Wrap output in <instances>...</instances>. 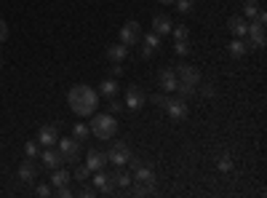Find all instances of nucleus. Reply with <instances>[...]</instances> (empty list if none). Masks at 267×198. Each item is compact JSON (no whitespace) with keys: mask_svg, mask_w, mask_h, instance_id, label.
Returning a JSON list of instances; mask_svg holds the SVG:
<instances>
[{"mask_svg":"<svg viewBox=\"0 0 267 198\" xmlns=\"http://www.w3.org/2000/svg\"><path fill=\"white\" fill-rule=\"evenodd\" d=\"M91 177V169H88V166H80V163H78L75 166V174H72V179H78V182H86V179H88Z\"/></svg>","mask_w":267,"mask_h":198,"instance_id":"nucleus-26","label":"nucleus"},{"mask_svg":"<svg viewBox=\"0 0 267 198\" xmlns=\"http://www.w3.org/2000/svg\"><path fill=\"white\" fill-rule=\"evenodd\" d=\"M144 99H147V97H144V91L139 89L136 83L126 89V107H128V110H134V113H136V110L144 105Z\"/></svg>","mask_w":267,"mask_h":198,"instance_id":"nucleus-8","label":"nucleus"},{"mask_svg":"<svg viewBox=\"0 0 267 198\" xmlns=\"http://www.w3.org/2000/svg\"><path fill=\"white\" fill-rule=\"evenodd\" d=\"M246 41H248V46H251V51L254 49H264V25H248V30H246Z\"/></svg>","mask_w":267,"mask_h":198,"instance_id":"nucleus-9","label":"nucleus"},{"mask_svg":"<svg viewBox=\"0 0 267 198\" xmlns=\"http://www.w3.org/2000/svg\"><path fill=\"white\" fill-rule=\"evenodd\" d=\"M72 134H75V139H78V142H83V139H88L91 129H88L86 123H75V126H72Z\"/></svg>","mask_w":267,"mask_h":198,"instance_id":"nucleus-25","label":"nucleus"},{"mask_svg":"<svg viewBox=\"0 0 267 198\" xmlns=\"http://www.w3.org/2000/svg\"><path fill=\"white\" fill-rule=\"evenodd\" d=\"M139 41H142V25H139V22H126V25L120 27V43L134 46Z\"/></svg>","mask_w":267,"mask_h":198,"instance_id":"nucleus-5","label":"nucleus"},{"mask_svg":"<svg viewBox=\"0 0 267 198\" xmlns=\"http://www.w3.org/2000/svg\"><path fill=\"white\" fill-rule=\"evenodd\" d=\"M176 11L190 14V11H192V0H176Z\"/></svg>","mask_w":267,"mask_h":198,"instance_id":"nucleus-32","label":"nucleus"},{"mask_svg":"<svg viewBox=\"0 0 267 198\" xmlns=\"http://www.w3.org/2000/svg\"><path fill=\"white\" fill-rule=\"evenodd\" d=\"M110 75H112V78H120V75H123V67H120V62H112V70H110Z\"/></svg>","mask_w":267,"mask_h":198,"instance_id":"nucleus-38","label":"nucleus"},{"mask_svg":"<svg viewBox=\"0 0 267 198\" xmlns=\"http://www.w3.org/2000/svg\"><path fill=\"white\" fill-rule=\"evenodd\" d=\"M40 158H43V166H46V169H51V171H54V169H59V166L64 163V158H62V155L56 153V150H51V147L46 150V153H43Z\"/></svg>","mask_w":267,"mask_h":198,"instance_id":"nucleus-19","label":"nucleus"},{"mask_svg":"<svg viewBox=\"0 0 267 198\" xmlns=\"http://www.w3.org/2000/svg\"><path fill=\"white\" fill-rule=\"evenodd\" d=\"M112 182H115V187H128L131 185V174L123 171V166H118V171L112 174Z\"/></svg>","mask_w":267,"mask_h":198,"instance_id":"nucleus-23","label":"nucleus"},{"mask_svg":"<svg viewBox=\"0 0 267 198\" xmlns=\"http://www.w3.org/2000/svg\"><path fill=\"white\" fill-rule=\"evenodd\" d=\"M174 51L179 54V57H184V54H190V41H176V43H174Z\"/></svg>","mask_w":267,"mask_h":198,"instance_id":"nucleus-29","label":"nucleus"},{"mask_svg":"<svg viewBox=\"0 0 267 198\" xmlns=\"http://www.w3.org/2000/svg\"><path fill=\"white\" fill-rule=\"evenodd\" d=\"M171 27H174V25H171V19L166 17V14H158V17L152 19V33L155 35H168Z\"/></svg>","mask_w":267,"mask_h":198,"instance_id":"nucleus-18","label":"nucleus"},{"mask_svg":"<svg viewBox=\"0 0 267 198\" xmlns=\"http://www.w3.org/2000/svg\"><path fill=\"white\" fill-rule=\"evenodd\" d=\"M227 51H230V57H232V59H240V57H246V54L251 51V46H248L246 38H235Z\"/></svg>","mask_w":267,"mask_h":198,"instance_id":"nucleus-17","label":"nucleus"},{"mask_svg":"<svg viewBox=\"0 0 267 198\" xmlns=\"http://www.w3.org/2000/svg\"><path fill=\"white\" fill-rule=\"evenodd\" d=\"M59 145V155L64 158L67 163H75L78 155H80V142H78L75 137H64V139H56Z\"/></svg>","mask_w":267,"mask_h":198,"instance_id":"nucleus-3","label":"nucleus"},{"mask_svg":"<svg viewBox=\"0 0 267 198\" xmlns=\"http://www.w3.org/2000/svg\"><path fill=\"white\" fill-rule=\"evenodd\" d=\"M262 9V6H259V0H246V3H243V17L246 19H254V14Z\"/></svg>","mask_w":267,"mask_h":198,"instance_id":"nucleus-24","label":"nucleus"},{"mask_svg":"<svg viewBox=\"0 0 267 198\" xmlns=\"http://www.w3.org/2000/svg\"><path fill=\"white\" fill-rule=\"evenodd\" d=\"M0 73H3V57H0Z\"/></svg>","mask_w":267,"mask_h":198,"instance_id":"nucleus-43","label":"nucleus"},{"mask_svg":"<svg viewBox=\"0 0 267 198\" xmlns=\"http://www.w3.org/2000/svg\"><path fill=\"white\" fill-rule=\"evenodd\" d=\"M171 33H174L176 41H187V27L184 25H176V27H171Z\"/></svg>","mask_w":267,"mask_h":198,"instance_id":"nucleus-31","label":"nucleus"},{"mask_svg":"<svg viewBox=\"0 0 267 198\" xmlns=\"http://www.w3.org/2000/svg\"><path fill=\"white\" fill-rule=\"evenodd\" d=\"M150 99H152V102H155V105H158V107H166V102H168L171 97H166V94H152Z\"/></svg>","mask_w":267,"mask_h":198,"instance_id":"nucleus-34","label":"nucleus"},{"mask_svg":"<svg viewBox=\"0 0 267 198\" xmlns=\"http://www.w3.org/2000/svg\"><path fill=\"white\" fill-rule=\"evenodd\" d=\"M88 129H91L94 137H99V139H112L115 134H118V121H115L112 113H102V115L94 113Z\"/></svg>","mask_w":267,"mask_h":198,"instance_id":"nucleus-2","label":"nucleus"},{"mask_svg":"<svg viewBox=\"0 0 267 198\" xmlns=\"http://www.w3.org/2000/svg\"><path fill=\"white\" fill-rule=\"evenodd\" d=\"M131 182H136V185H142V187H155V171L150 169V166H139V169H134V177Z\"/></svg>","mask_w":267,"mask_h":198,"instance_id":"nucleus-10","label":"nucleus"},{"mask_svg":"<svg viewBox=\"0 0 267 198\" xmlns=\"http://www.w3.org/2000/svg\"><path fill=\"white\" fill-rule=\"evenodd\" d=\"M123 110V102H118L115 97H112V105H110V113H120Z\"/></svg>","mask_w":267,"mask_h":198,"instance_id":"nucleus-41","label":"nucleus"},{"mask_svg":"<svg viewBox=\"0 0 267 198\" xmlns=\"http://www.w3.org/2000/svg\"><path fill=\"white\" fill-rule=\"evenodd\" d=\"M216 166H219V171H232V158L230 155H219V161H216Z\"/></svg>","mask_w":267,"mask_h":198,"instance_id":"nucleus-27","label":"nucleus"},{"mask_svg":"<svg viewBox=\"0 0 267 198\" xmlns=\"http://www.w3.org/2000/svg\"><path fill=\"white\" fill-rule=\"evenodd\" d=\"M51 193H54V187H48V185H38V195H40V198L51 195Z\"/></svg>","mask_w":267,"mask_h":198,"instance_id":"nucleus-39","label":"nucleus"},{"mask_svg":"<svg viewBox=\"0 0 267 198\" xmlns=\"http://www.w3.org/2000/svg\"><path fill=\"white\" fill-rule=\"evenodd\" d=\"M166 113L171 121H184L187 118V102L179 97V99H168L166 102Z\"/></svg>","mask_w":267,"mask_h":198,"instance_id":"nucleus-12","label":"nucleus"},{"mask_svg":"<svg viewBox=\"0 0 267 198\" xmlns=\"http://www.w3.org/2000/svg\"><path fill=\"white\" fill-rule=\"evenodd\" d=\"M110 161H107V153H102V150H88V155H86V166H88L91 171H99L104 169Z\"/></svg>","mask_w":267,"mask_h":198,"instance_id":"nucleus-14","label":"nucleus"},{"mask_svg":"<svg viewBox=\"0 0 267 198\" xmlns=\"http://www.w3.org/2000/svg\"><path fill=\"white\" fill-rule=\"evenodd\" d=\"M94 187H96V193L102 195H110L115 190V182H112V174H107L104 169H99V171H94Z\"/></svg>","mask_w":267,"mask_h":198,"instance_id":"nucleus-6","label":"nucleus"},{"mask_svg":"<svg viewBox=\"0 0 267 198\" xmlns=\"http://www.w3.org/2000/svg\"><path fill=\"white\" fill-rule=\"evenodd\" d=\"M160 3H166V6H168V3H174V0H160Z\"/></svg>","mask_w":267,"mask_h":198,"instance_id":"nucleus-44","label":"nucleus"},{"mask_svg":"<svg viewBox=\"0 0 267 198\" xmlns=\"http://www.w3.org/2000/svg\"><path fill=\"white\" fill-rule=\"evenodd\" d=\"M3 41H8V25L0 19V43H3Z\"/></svg>","mask_w":267,"mask_h":198,"instance_id":"nucleus-37","label":"nucleus"},{"mask_svg":"<svg viewBox=\"0 0 267 198\" xmlns=\"http://www.w3.org/2000/svg\"><path fill=\"white\" fill-rule=\"evenodd\" d=\"M144 43L150 46V49H155V51H158V46H160V35H155V33L144 35Z\"/></svg>","mask_w":267,"mask_h":198,"instance_id":"nucleus-30","label":"nucleus"},{"mask_svg":"<svg viewBox=\"0 0 267 198\" xmlns=\"http://www.w3.org/2000/svg\"><path fill=\"white\" fill-rule=\"evenodd\" d=\"M70 179H72V177H70V174L64 171V169H62V166H59V169H54V174H51V187H62V185H70Z\"/></svg>","mask_w":267,"mask_h":198,"instance_id":"nucleus-22","label":"nucleus"},{"mask_svg":"<svg viewBox=\"0 0 267 198\" xmlns=\"http://www.w3.org/2000/svg\"><path fill=\"white\" fill-rule=\"evenodd\" d=\"M99 94H102V97H107V99H112V97H118V94H120V83H118L115 78H110V81H102Z\"/></svg>","mask_w":267,"mask_h":198,"instance_id":"nucleus-20","label":"nucleus"},{"mask_svg":"<svg viewBox=\"0 0 267 198\" xmlns=\"http://www.w3.org/2000/svg\"><path fill=\"white\" fill-rule=\"evenodd\" d=\"M176 81H179V83H187V86H198V83H200V70L192 67V65L176 67Z\"/></svg>","mask_w":267,"mask_h":198,"instance_id":"nucleus-7","label":"nucleus"},{"mask_svg":"<svg viewBox=\"0 0 267 198\" xmlns=\"http://www.w3.org/2000/svg\"><path fill=\"white\" fill-rule=\"evenodd\" d=\"M56 139H59V129H56V126L46 123V126H40V129H38V145L54 147V145H56Z\"/></svg>","mask_w":267,"mask_h":198,"instance_id":"nucleus-11","label":"nucleus"},{"mask_svg":"<svg viewBox=\"0 0 267 198\" xmlns=\"http://www.w3.org/2000/svg\"><path fill=\"white\" fill-rule=\"evenodd\" d=\"M78 195H83V198H91V195H96V187H80V193Z\"/></svg>","mask_w":267,"mask_h":198,"instance_id":"nucleus-40","label":"nucleus"},{"mask_svg":"<svg viewBox=\"0 0 267 198\" xmlns=\"http://www.w3.org/2000/svg\"><path fill=\"white\" fill-rule=\"evenodd\" d=\"M214 94H216V89H214V86H211V83H206V86H203V89H200V97H206V99H211V97H214Z\"/></svg>","mask_w":267,"mask_h":198,"instance_id":"nucleus-35","label":"nucleus"},{"mask_svg":"<svg viewBox=\"0 0 267 198\" xmlns=\"http://www.w3.org/2000/svg\"><path fill=\"white\" fill-rule=\"evenodd\" d=\"M35 177H38V171H35V163L32 161H24V163L19 166V179L22 182H32Z\"/></svg>","mask_w":267,"mask_h":198,"instance_id":"nucleus-21","label":"nucleus"},{"mask_svg":"<svg viewBox=\"0 0 267 198\" xmlns=\"http://www.w3.org/2000/svg\"><path fill=\"white\" fill-rule=\"evenodd\" d=\"M67 105L75 115H94L99 107V91H94L91 86H72L67 94Z\"/></svg>","mask_w":267,"mask_h":198,"instance_id":"nucleus-1","label":"nucleus"},{"mask_svg":"<svg viewBox=\"0 0 267 198\" xmlns=\"http://www.w3.org/2000/svg\"><path fill=\"white\" fill-rule=\"evenodd\" d=\"M104 57H107L110 62H123L126 57H128V46H126V43H112V46H107Z\"/></svg>","mask_w":267,"mask_h":198,"instance_id":"nucleus-16","label":"nucleus"},{"mask_svg":"<svg viewBox=\"0 0 267 198\" xmlns=\"http://www.w3.org/2000/svg\"><path fill=\"white\" fill-rule=\"evenodd\" d=\"M176 94H179V97H192V94H195V86H187V83H176V89H174Z\"/></svg>","mask_w":267,"mask_h":198,"instance_id":"nucleus-28","label":"nucleus"},{"mask_svg":"<svg viewBox=\"0 0 267 198\" xmlns=\"http://www.w3.org/2000/svg\"><path fill=\"white\" fill-rule=\"evenodd\" d=\"M24 153H27V158H35V155H38V142H35V139L24 145Z\"/></svg>","mask_w":267,"mask_h":198,"instance_id":"nucleus-33","label":"nucleus"},{"mask_svg":"<svg viewBox=\"0 0 267 198\" xmlns=\"http://www.w3.org/2000/svg\"><path fill=\"white\" fill-rule=\"evenodd\" d=\"M54 193H56L59 198H70V195H72V190H70L67 185H62V187H54Z\"/></svg>","mask_w":267,"mask_h":198,"instance_id":"nucleus-36","label":"nucleus"},{"mask_svg":"<svg viewBox=\"0 0 267 198\" xmlns=\"http://www.w3.org/2000/svg\"><path fill=\"white\" fill-rule=\"evenodd\" d=\"M227 30L232 33V38H246V30H248L246 17H230L227 19Z\"/></svg>","mask_w":267,"mask_h":198,"instance_id":"nucleus-15","label":"nucleus"},{"mask_svg":"<svg viewBox=\"0 0 267 198\" xmlns=\"http://www.w3.org/2000/svg\"><path fill=\"white\" fill-rule=\"evenodd\" d=\"M128 158H131V150H128L126 142H115V145L107 150V161L115 163V166H126V163H128Z\"/></svg>","mask_w":267,"mask_h":198,"instance_id":"nucleus-4","label":"nucleus"},{"mask_svg":"<svg viewBox=\"0 0 267 198\" xmlns=\"http://www.w3.org/2000/svg\"><path fill=\"white\" fill-rule=\"evenodd\" d=\"M128 166H131V169H139V166H142V161H139V158H128Z\"/></svg>","mask_w":267,"mask_h":198,"instance_id":"nucleus-42","label":"nucleus"},{"mask_svg":"<svg viewBox=\"0 0 267 198\" xmlns=\"http://www.w3.org/2000/svg\"><path fill=\"white\" fill-rule=\"evenodd\" d=\"M158 83L163 86V91H166V94H171V91H174L176 89V70L174 67H163L160 70V73H158Z\"/></svg>","mask_w":267,"mask_h":198,"instance_id":"nucleus-13","label":"nucleus"}]
</instances>
